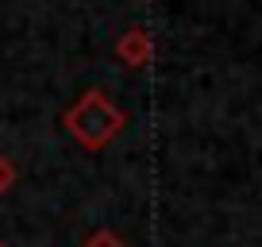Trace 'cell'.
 <instances>
[{
    "mask_svg": "<svg viewBox=\"0 0 262 247\" xmlns=\"http://www.w3.org/2000/svg\"><path fill=\"white\" fill-rule=\"evenodd\" d=\"M123 123H127V112L108 97L104 89H85L74 105L62 112V128L70 132V139L85 151H104L116 135L123 132Z\"/></svg>",
    "mask_w": 262,
    "mask_h": 247,
    "instance_id": "6da1fadb",
    "label": "cell"
},
{
    "mask_svg": "<svg viewBox=\"0 0 262 247\" xmlns=\"http://www.w3.org/2000/svg\"><path fill=\"white\" fill-rule=\"evenodd\" d=\"M116 58L131 70H143L155 62V35L147 31L143 24H131L127 31L116 39Z\"/></svg>",
    "mask_w": 262,
    "mask_h": 247,
    "instance_id": "7a4b0ae2",
    "label": "cell"
},
{
    "mask_svg": "<svg viewBox=\"0 0 262 247\" xmlns=\"http://www.w3.org/2000/svg\"><path fill=\"white\" fill-rule=\"evenodd\" d=\"M19 181V166L12 162L8 155H0V197H4V193H12V186H16Z\"/></svg>",
    "mask_w": 262,
    "mask_h": 247,
    "instance_id": "3957f363",
    "label": "cell"
},
{
    "mask_svg": "<svg viewBox=\"0 0 262 247\" xmlns=\"http://www.w3.org/2000/svg\"><path fill=\"white\" fill-rule=\"evenodd\" d=\"M81 247H127V243H123V239L116 236L112 228H97V232H93V236L85 239Z\"/></svg>",
    "mask_w": 262,
    "mask_h": 247,
    "instance_id": "277c9868",
    "label": "cell"
},
{
    "mask_svg": "<svg viewBox=\"0 0 262 247\" xmlns=\"http://www.w3.org/2000/svg\"><path fill=\"white\" fill-rule=\"evenodd\" d=\"M0 247H8V243H4V239H0Z\"/></svg>",
    "mask_w": 262,
    "mask_h": 247,
    "instance_id": "5b68a950",
    "label": "cell"
}]
</instances>
